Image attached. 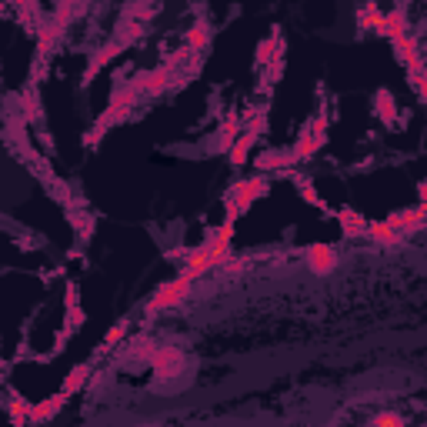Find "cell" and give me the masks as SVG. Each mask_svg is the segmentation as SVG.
<instances>
[{
	"mask_svg": "<svg viewBox=\"0 0 427 427\" xmlns=\"http://www.w3.org/2000/svg\"><path fill=\"white\" fill-rule=\"evenodd\" d=\"M177 364H180V354H177V351H157V354H153V367L164 374V377L174 374Z\"/></svg>",
	"mask_w": 427,
	"mask_h": 427,
	"instance_id": "44dd1931",
	"label": "cell"
},
{
	"mask_svg": "<svg viewBox=\"0 0 427 427\" xmlns=\"http://www.w3.org/2000/svg\"><path fill=\"white\" fill-rule=\"evenodd\" d=\"M391 47H394V57L401 60L404 67H417L424 64V57H421V44L414 40V33L407 31L404 37H397V40H391Z\"/></svg>",
	"mask_w": 427,
	"mask_h": 427,
	"instance_id": "ba28073f",
	"label": "cell"
},
{
	"mask_svg": "<svg viewBox=\"0 0 427 427\" xmlns=\"http://www.w3.org/2000/svg\"><path fill=\"white\" fill-rule=\"evenodd\" d=\"M117 54H121V44H107L104 50H97V57H94V60L87 64V77H94V74L100 70V67L107 64V60H114Z\"/></svg>",
	"mask_w": 427,
	"mask_h": 427,
	"instance_id": "cb8c5ba5",
	"label": "cell"
},
{
	"mask_svg": "<svg viewBox=\"0 0 427 427\" xmlns=\"http://www.w3.org/2000/svg\"><path fill=\"white\" fill-rule=\"evenodd\" d=\"M407 77H411V87L417 90V97H424V64L407 67Z\"/></svg>",
	"mask_w": 427,
	"mask_h": 427,
	"instance_id": "484cf974",
	"label": "cell"
},
{
	"mask_svg": "<svg viewBox=\"0 0 427 427\" xmlns=\"http://www.w3.org/2000/svg\"><path fill=\"white\" fill-rule=\"evenodd\" d=\"M67 307H77V287L67 284Z\"/></svg>",
	"mask_w": 427,
	"mask_h": 427,
	"instance_id": "f546056e",
	"label": "cell"
},
{
	"mask_svg": "<svg viewBox=\"0 0 427 427\" xmlns=\"http://www.w3.org/2000/svg\"><path fill=\"white\" fill-rule=\"evenodd\" d=\"M124 330H127V324H117V328L107 330V337H104V351H110V347H117V344H121Z\"/></svg>",
	"mask_w": 427,
	"mask_h": 427,
	"instance_id": "4316f807",
	"label": "cell"
},
{
	"mask_svg": "<svg viewBox=\"0 0 427 427\" xmlns=\"http://www.w3.org/2000/svg\"><path fill=\"white\" fill-rule=\"evenodd\" d=\"M374 104H377V114H381V121H384V124H394V121H397L394 97H391L387 90H377V97H374Z\"/></svg>",
	"mask_w": 427,
	"mask_h": 427,
	"instance_id": "ac0fdd59",
	"label": "cell"
},
{
	"mask_svg": "<svg viewBox=\"0 0 427 427\" xmlns=\"http://www.w3.org/2000/svg\"><path fill=\"white\" fill-rule=\"evenodd\" d=\"M297 164L294 151H271V153H261L257 157V167L261 171H291Z\"/></svg>",
	"mask_w": 427,
	"mask_h": 427,
	"instance_id": "7c38bea8",
	"label": "cell"
},
{
	"mask_svg": "<svg viewBox=\"0 0 427 427\" xmlns=\"http://www.w3.org/2000/svg\"><path fill=\"white\" fill-rule=\"evenodd\" d=\"M31 417H33V404L31 401H23L21 394H13L11 397V424L13 427H27L31 424Z\"/></svg>",
	"mask_w": 427,
	"mask_h": 427,
	"instance_id": "2e32d148",
	"label": "cell"
},
{
	"mask_svg": "<svg viewBox=\"0 0 427 427\" xmlns=\"http://www.w3.org/2000/svg\"><path fill=\"white\" fill-rule=\"evenodd\" d=\"M307 267L320 277L334 274V267H337V251H334L330 244H314V247L307 251Z\"/></svg>",
	"mask_w": 427,
	"mask_h": 427,
	"instance_id": "5b68a950",
	"label": "cell"
},
{
	"mask_svg": "<svg viewBox=\"0 0 427 427\" xmlns=\"http://www.w3.org/2000/svg\"><path fill=\"white\" fill-rule=\"evenodd\" d=\"M200 247L214 254H230L234 251V224H220V227L204 230V244Z\"/></svg>",
	"mask_w": 427,
	"mask_h": 427,
	"instance_id": "8992f818",
	"label": "cell"
},
{
	"mask_svg": "<svg viewBox=\"0 0 427 427\" xmlns=\"http://www.w3.org/2000/svg\"><path fill=\"white\" fill-rule=\"evenodd\" d=\"M367 427H407V421L401 414H394V411H381L377 417L367 421Z\"/></svg>",
	"mask_w": 427,
	"mask_h": 427,
	"instance_id": "d4e9b609",
	"label": "cell"
},
{
	"mask_svg": "<svg viewBox=\"0 0 427 427\" xmlns=\"http://www.w3.org/2000/svg\"><path fill=\"white\" fill-rule=\"evenodd\" d=\"M247 267H251V257H247V254H234V251H230L227 257H224V264H220L224 274H244Z\"/></svg>",
	"mask_w": 427,
	"mask_h": 427,
	"instance_id": "7402d4cb",
	"label": "cell"
},
{
	"mask_svg": "<svg viewBox=\"0 0 427 427\" xmlns=\"http://www.w3.org/2000/svg\"><path fill=\"white\" fill-rule=\"evenodd\" d=\"M377 33H381V37H387V40L404 37V33H407V13L401 11V7H391V11L381 17V27H377Z\"/></svg>",
	"mask_w": 427,
	"mask_h": 427,
	"instance_id": "9c48e42d",
	"label": "cell"
},
{
	"mask_svg": "<svg viewBox=\"0 0 427 427\" xmlns=\"http://www.w3.org/2000/svg\"><path fill=\"white\" fill-rule=\"evenodd\" d=\"M381 17L384 13L377 11L374 4H364L361 11H357V23H361L364 31H374V33H377V27H381Z\"/></svg>",
	"mask_w": 427,
	"mask_h": 427,
	"instance_id": "ffe728a7",
	"label": "cell"
},
{
	"mask_svg": "<svg viewBox=\"0 0 427 427\" xmlns=\"http://www.w3.org/2000/svg\"><path fill=\"white\" fill-rule=\"evenodd\" d=\"M171 87V67H157V70H147L134 80V90H144V94H157V90Z\"/></svg>",
	"mask_w": 427,
	"mask_h": 427,
	"instance_id": "30bf717a",
	"label": "cell"
},
{
	"mask_svg": "<svg viewBox=\"0 0 427 427\" xmlns=\"http://www.w3.org/2000/svg\"><path fill=\"white\" fill-rule=\"evenodd\" d=\"M87 377H90V364H77L74 371L67 374V381H64V394L70 397V394H77L84 384H87Z\"/></svg>",
	"mask_w": 427,
	"mask_h": 427,
	"instance_id": "e0dca14e",
	"label": "cell"
},
{
	"mask_svg": "<svg viewBox=\"0 0 427 427\" xmlns=\"http://www.w3.org/2000/svg\"><path fill=\"white\" fill-rule=\"evenodd\" d=\"M241 131H244V121L237 117V114H227V117H224V124H220V137H217L220 151H230V144L241 137Z\"/></svg>",
	"mask_w": 427,
	"mask_h": 427,
	"instance_id": "5bb4252c",
	"label": "cell"
},
{
	"mask_svg": "<svg viewBox=\"0 0 427 427\" xmlns=\"http://www.w3.org/2000/svg\"><path fill=\"white\" fill-rule=\"evenodd\" d=\"M281 74H284V60H274V64H267V77H271V80H277Z\"/></svg>",
	"mask_w": 427,
	"mask_h": 427,
	"instance_id": "f1b7e54d",
	"label": "cell"
},
{
	"mask_svg": "<svg viewBox=\"0 0 427 427\" xmlns=\"http://www.w3.org/2000/svg\"><path fill=\"white\" fill-rule=\"evenodd\" d=\"M291 180H294V187L301 190V198L307 200V204H314V207H324V200L318 198V190H314V184L307 180V177H301V174H291Z\"/></svg>",
	"mask_w": 427,
	"mask_h": 427,
	"instance_id": "603a6c76",
	"label": "cell"
},
{
	"mask_svg": "<svg viewBox=\"0 0 427 427\" xmlns=\"http://www.w3.org/2000/svg\"><path fill=\"white\" fill-rule=\"evenodd\" d=\"M207 40H210V31H207V23H198L194 31L187 33V50L190 54H200L204 47H207Z\"/></svg>",
	"mask_w": 427,
	"mask_h": 427,
	"instance_id": "d6986e66",
	"label": "cell"
},
{
	"mask_svg": "<svg viewBox=\"0 0 427 427\" xmlns=\"http://www.w3.org/2000/svg\"><path fill=\"white\" fill-rule=\"evenodd\" d=\"M324 144H328V117H324V114H318V117H314V121L304 127V134L297 137L294 157H297V161H307V157H314V153H318Z\"/></svg>",
	"mask_w": 427,
	"mask_h": 427,
	"instance_id": "7a4b0ae2",
	"label": "cell"
},
{
	"mask_svg": "<svg viewBox=\"0 0 427 427\" xmlns=\"http://www.w3.org/2000/svg\"><path fill=\"white\" fill-rule=\"evenodd\" d=\"M281 57H284V40H281V37H267V40H261V44H257V64H274V60H281Z\"/></svg>",
	"mask_w": 427,
	"mask_h": 427,
	"instance_id": "9a60e30c",
	"label": "cell"
},
{
	"mask_svg": "<svg viewBox=\"0 0 427 427\" xmlns=\"http://www.w3.org/2000/svg\"><path fill=\"white\" fill-rule=\"evenodd\" d=\"M267 190H271V180H267V177H251V180L234 184V190H230L227 200H224V207H227V220H224V224H234V220L241 217L257 198H264Z\"/></svg>",
	"mask_w": 427,
	"mask_h": 427,
	"instance_id": "6da1fadb",
	"label": "cell"
},
{
	"mask_svg": "<svg viewBox=\"0 0 427 427\" xmlns=\"http://www.w3.org/2000/svg\"><path fill=\"white\" fill-rule=\"evenodd\" d=\"M67 404V394L60 391V394H54V397H47V401H40V404H33V424H44V421H50L54 414H60V407Z\"/></svg>",
	"mask_w": 427,
	"mask_h": 427,
	"instance_id": "4fadbf2b",
	"label": "cell"
},
{
	"mask_svg": "<svg viewBox=\"0 0 427 427\" xmlns=\"http://www.w3.org/2000/svg\"><path fill=\"white\" fill-rule=\"evenodd\" d=\"M337 220H340V230H344V237H347V241H357V237H364V227H367L364 214H357L354 207H340L337 210Z\"/></svg>",
	"mask_w": 427,
	"mask_h": 427,
	"instance_id": "8fae6325",
	"label": "cell"
},
{
	"mask_svg": "<svg viewBox=\"0 0 427 427\" xmlns=\"http://www.w3.org/2000/svg\"><path fill=\"white\" fill-rule=\"evenodd\" d=\"M364 237H367L371 244H377V247H397V244H404V237H401L387 220H374V224H367V227H364Z\"/></svg>",
	"mask_w": 427,
	"mask_h": 427,
	"instance_id": "52a82bcc",
	"label": "cell"
},
{
	"mask_svg": "<svg viewBox=\"0 0 427 427\" xmlns=\"http://www.w3.org/2000/svg\"><path fill=\"white\" fill-rule=\"evenodd\" d=\"M424 217H427V204H417V207H407V210H394V214H387V224L401 234V237H411L417 230L424 227Z\"/></svg>",
	"mask_w": 427,
	"mask_h": 427,
	"instance_id": "277c9868",
	"label": "cell"
},
{
	"mask_svg": "<svg viewBox=\"0 0 427 427\" xmlns=\"http://www.w3.org/2000/svg\"><path fill=\"white\" fill-rule=\"evenodd\" d=\"M80 320H84V314H80L77 307H67V330H74Z\"/></svg>",
	"mask_w": 427,
	"mask_h": 427,
	"instance_id": "83f0119b",
	"label": "cell"
},
{
	"mask_svg": "<svg viewBox=\"0 0 427 427\" xmlns=\"http://www.w3.org/2000/svg\"><path fill=\"white\" fill-rule=\"evenodd\" d=\"M187 294H190V284L180 281V277H174V281H167V284H161L157 291H153V297L147 301V314H157V310H167V307L184 304Z\"/></svg>",
	"mask_w": 427,
	"mask_h": 427,
	"instance_id": "3957f363",
	"label": "cell"
}]
</instances>
